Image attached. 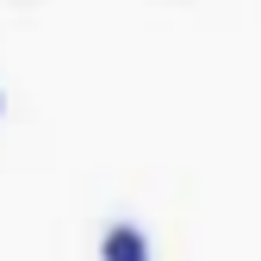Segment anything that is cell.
<instances>
[{
  "label": "cell",
  "instance_id": "cell-2",
  "mask_svg": "<svg viewBox=\"0 0 261 261\" xmlns=\"http://www.w3.org/2000/svg\"><path fill=\"white\" fill-rule=\"evenodd\" d=\"M0 112H7V93H0Z\"/></svg>",
  "mask_w": 261,
  "mask_h": 261
},
{
  "label": "cell",
  "instance_id": "cell-1",
  "mask_svg": "<svg viewBox=\"0 0 261 261\" xmlns=\"http://www.w3.org/2000/svg\"><path fill=\"white\" fill-rule=\"evenodd\" d=\"M100 261H149V237H143V224H130V218L106 224V230H100Z\"/></svg>",
  "mask_w": 261,
  "mask_h": 261
}]
</instances>
